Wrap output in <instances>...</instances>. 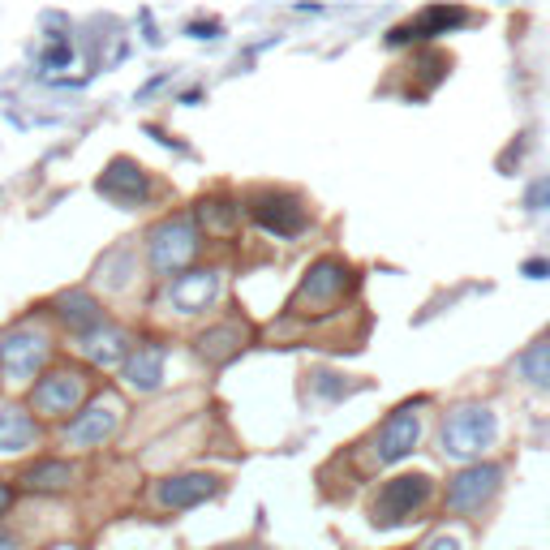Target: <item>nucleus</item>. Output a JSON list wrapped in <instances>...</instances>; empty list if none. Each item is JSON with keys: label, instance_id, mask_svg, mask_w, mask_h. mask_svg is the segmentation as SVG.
Returning <instances> with one entry per match:
<instances>
[{"label": "nucleus", "instance_id": "29", "mask_svg": "<svg viewBox=\"0 0 550 550\" xmlns=\"http://www.w3.org/2000/svg\"><path fill=\"white\" fill-rule=\"evenodd\" d=\"M0 550H22V546H18V537H13L9 529H0Z\"/></svg>", "mask_w": 550, "mask_h": 550}, {"label": "nucleus", "instance_id": "7", "mask_svg": "<svg viewBox=\"0 0 550 550\" xmlns=\"http://www.w3.org/2000/svg\"><path fill=\"white\" fill-rule=\"evenodd\" d=\"M499 486H503V469H499V465H491V460L465 465V469L448 482V508H452L456 516L482 511L494 494H499Z\"/></svg>", "mask_w": 550, "mask_h": 550}, {"label": "nucleus", "instance_id": "17", "mask_svg": "<svg viewBox=\"0 0 550 550\" xmlns=\"http://www.w3.org/2000/svg\"><path fill=\"white\" fill-rule=\"evenodd\" d=\"M40 443V421L22 404H0V456H18Z\"/></svg>", "mask_w": 550, "mask_h": 550}, {"label": "nucleus", "instance_id": "28", "mask_svg": "<svg viewBox=\"0 0 550 550\" xmlns=\"http://www.w3.org/2000/svg\"><path fill=\"white\" fill-rule=\"evenodd\" d=\"M318 378V392L323 395H340V383H335V374H315Z\"/></svg>", "mask_w": 550, "mask_h": 550}, {"label": "nucleus", "instance_id": "21", "mask_svg": "<svg viewBox=\"0 0 550 550\" xmlns=\"http://www.w3.org/2000/svg\"><path fill=\"white\" fill-rule=\"evenodd\" d=\"M198 224H202L207 233L228 236L236 224H241V207H236L233 198H202V202H198Z\"/></svg>", "mask_w": 550, "mask_h": 550}, {"label": "nucleus", "instance_id": "22", "mask_svg": "<svg viewBox=\"0 0 550 550\" xmlns=\"http://www.w3.org/2000/svg\"><path fill=\"white\" fill-rule=\"evenodd\" d=\"M516 370L529 378L533 387H542V392H550V335L546 340H533L529 349L520 353V361H516Z\"/></svg>", "mask_w": 550, "mask_h": 550}, {"label": "nucleus", "instance_id": "25", "mask_svg": "<svg viewBox=\"0 0 550 550\" xmlns=\"http://www.w3.org/2000/svg\"><path fill=\"white\" fill-rule=\"evenodd\" d=\"M185 35H194V40H219V35H224V26H219L216 18H198V22H190V26H185Z\"/></svg>", "mask_w": 550, "mask_h": 550}, {"label": "nucleus", "instance_id": "30", "mask_svg": "<svg viewBox=\"0 0 550 550\" xmlns=\"http://www.w3.org/2000/svg\"><path fill=\"white\" fill-rule=\"evenodd\" d=\"M9 503H13V491H9V482H0V511L9 508Z\"/></svg>", "mask_w": 550, "mask_h": 550}, {"label": "nucleus", "instance_id": "26", "mask_svg": "<svg viewBox=\"0 0 550 550\" xmlns=\"http://www.w3.org/2000/svg\"><path fill=\"white\" fill-rule=\"evenodd\" d=\"M520 271L529 275V279H550V262H546V258H529Z\"/></svg>", "mask_w": 550, "mask_h": 550}, {"label": "nucleus", "instance_id": "6", "mask_svg": "<svg viewBox=\"0 0 550 550\" xmlns=\"http://www.w3.org/2000/svg\"><path fill=\"white\" fill-rule=\"evenodd\" d=\"M349 288H353V267L344 258L327 254V258H318V262H310V271L301 275V284H297V293H293V310H301V306H332Z\"/></svg>", "mask_w": 550, "mask_h": 550}, {"label": "nucleus", "instance_id": "14", "mask_svg": "<svg viewBox=\"0 0 550 550\" xmlns=\"http://www.w3.org/2000/svg\"><path fill=\"white\" fill-rule=\"evenodd\" d=\"M99 194L120 202V207H142L151 198V177L138 168L134 159H112L99 177Z\"/></svg>", "mask_w": 550, "mask_h": 550}, {"label": "nucleus", "instance_id": "8", "mask_svg": "<svg viewBox=\"0 0 550 550\" xmlns=\"http://www.w3.org/2000/svg\"><path fill=\"white\" fill-rule=\"evenodd\" d=\"M82 400H86V374L82 370H48L31 387V409L43 412V417L78 412Z\"/></svg>", "mask_w": 550, "mask_h": 550}, {"label": "nucleus", "instance_id": "5", "mask_svg": "<svg viewBox=\"0 0 550 550\" xmlns=\"http://www.w3.org/2000/svg\"><path fill=\"white\" fill-rule=\"evenodd\" d=\"M417 443H421V417H417V404H400V409L387 412V421L374 430L370 460L374 465H400L404 456L417 452Z\"/></svg>", "mask_w": 550, "mask_h": 550}, {"label": "nucleus", "instance_id": "12", "mask_svg": "<svg viewBox=\"0 0 550 550\" xmlns=\"http://www.w3.org/2000/svg\"><path fill=\"white\" fill-rule=\"evenodd\" d=\"M120 426V404L117 400H95L86 409L74 412V421L65 426V443L69 448H99L103 439H112Z\"/></svg>", "mask_w": 550, "mask_h": 550}, {"label": "nucleus", "instance_id": "10", "mask_svg": "<svg viewBox=\"0 0 550 550\" xmlns=\"http://www.w3.org/2000/svg\"><path fill=\"white\" fill-rule=\"evenodd\" d=\"M473 13L469 9H460V4H430V9H421L412 22L404 26H395L387 43L392 48H404V43H426V40H439V35H452L460 26H469Z\"/></svg>", "mask_w": 550, "mask_h": 550}, {"label": "nucleus", "instance_id": "19", "mask_svg": "<svg viewBox=\"0 0 550 550\" xmlns=\"http://www.w3.org/2000/svg\"><path fill=\"white\" fill-rule=\"evenodd\" d=\"M82 357L91 361V366H125V357H129V340H125V332L120 327H99V332L82 335Z\"/></svg>", "mask_w": 550, "mask_h": 550}, {"label": "nucleus", "instance_id": "27", "mask_svg": "<svg viewBox=\"0 0 550 550\" xmlns=\"http://www.w3.org/2000/svg\"><path fill=\"white\" fill-rule=\"evenodd\" d=\"M426 550H465V546H460V537H452V533H434L430 542H426Z\"/></svg>", "mask_w": 550, "mask_h": 550}, {"label": "nucleus", "instance_id": "18", "mask_svg": "<svg viewBox=\"0 0 550 550\" xmlns=\"http://www.w3.org/2000/svg\"><path fill=\"white\" fill-rule=\"evenodd\" d=\"M18 482H22V491H31V494H60L78 482V469L69 460H35V465L22 469Z\"/></svg>", "mask_w": 550, "mask_h": 550}, {"label": "nucleus", "instance_id": "24", "mask_svg": "<svg viewBox=\"0 0 550 550\" xmlns=\"http://www.w3.org/2000/svg\"><path fill=\"white\" fill-rule=\"evenodd\" d=\"M525 211H529V216L550 211V173L546 177H533L529 185H525Z\"/></svg>", "mask_w": 550, "mask_h": 550}, {"label": "nucleus", "instance_id": "3", "mask_svg": "<svg viewBox=\"0 0 550 550\" xmlns=\"http://www.w3.org/2000/svg\"><path fill=\"white\" fill-rule=\"evenodd\" d=\"M434 494V477L430 473H400V477H392V482H383V491H378V499H374V525L378 529H395V525H404L409 516H417V511L430 503Z\"/></svg>", "mask_w": 550, "mask_h": 550}, {"label": "nucleus", "instance_id": "1", "mask_svg": "<svg viewBox=\"0 0 550 550\" xmlns=\"http://www.w3.org/2000/svg\"><path fill=\"white\" fill-rule=\"evenodd\" d=\"M499 439V417L491 404H460L443 417V430H439V448L443 456H452L460 465H477L486 448H494Z\"/></svg>", "mask_w": 550, "mask_h": 550}, {"label": "nucleus", "instance_id": "9", "mask_svg": "<svg viewBox=\"0 0 550 550\" xmlns=\"http://www.w3.org/2000/svg\"><path fill=\"white\" fill-rule=\"evenodd\" d=\"M250 216L262 233L279 236V241H293L310 228V216H306V207H301V198L297 194H258L250 202Z\"/></svg>", "mask_w": 550, "mask_h": 550}, {"label": "nucleus", "instance_id": "13", "mask_svg": "<svg viewBox=\"0 0 550 550\" xmlns=\"http://www.w3.org/2000/svg\"><path fill=\"white\" fill-rule=\"evenodd\" d=\"M219 494V477L211 473H173L155 486V503L168 511H190Z\"/></svg>", "mask_w": 550, "mask_h": 550}, {"label": "nucleus", "instance_id": "2", "mask_svg": "<svg viewBox=\"0 0 550 550\" xmlns=\"http://www.w3.org/2000/svg\"><path fill=\"white\" fill-rule=\"evenodd\" d=\"M198 250H202V241H198V228L190 216H168L146 233V254H151V267L159 275H185Z\"/></svg>", "mask_w": 550, "mask_h": 550}, {"label": "nucleus", "instance_id": "4", "mask_svg": "<svg viewBox=\"0 0 550 550\" xmlns=\"http://www.w3.org/2000/svg\"><path fill=\"white\" fill-rule=\"evenodd\" d=\"M48 357H52V340L40 327L22 323V327L0 332V374L4 378H35L48 366Z\"/></svg>", "mask_w": 550, "mask_h": 550}, {"label": "nucleus", "instance_id": "31", "mask_svg": "<svg viewBox=\"0 0 550 550\" xmlns=\"http://www.w3.org/2000/svg\"><path fill=\"white\" fill-rule=\"evenodd\" d=\"M0 378H4V374H0Z\"/></svg>", "mask_w": 550, "mask_h": 550}, {"label": "nucleus", "instance_id": "20", "mask_svg": "<svg viewBox=\"0 0 550 550\" xmlns=\"http://www.w3.org/2000/svg\"><path fill=\"white\" fill-rule=\"evenodd\" d=\"M241 344H245V332H241L236 323H219V327H211V332L198 335V353L207 357L211 366H224Z\"/></svg>", "mask_w": 550, "mask_h": 550}, {"label": "nucleus", "instance_id": "15", "mask_svg": "<svg viewBox=\"0 0 550 550\" xmlns=\"http://www.w3.org/2000/svg\"><path fill=\"white\" fill-rule=\"evenodd\" d=\"M52 315L78 335V340L103 327V310H99V301L86 288H65V293H57L52 297Z\"/></svg>", "mask_w": 550, "mask_h": 550}, {"label": "nucleus", "instance_id": "23", "mask_svg": "<svg viewBox=\"0 0 550 550\" xmlns=\"http://www.w3.org/2000/svg\"><path fill=\"white\" fill-rule=\"evenodd\" d=\"M74 65V43H69V35H48V48L40 52V69H69Z\"/></svg>", "mask_w": 550, "mask_h": 550}, {"label": "nucleus", "instance_id": "11", "mask_svg": "<svg viewBox=\"0 0 550 550\" xmlns=\"http://www.w3.org/2000/svg\"><path fill=\"white\" fill-rule=\"evenodd\" d=\"M219 288H224V279L216 267H198V271H185L168 284V306L177 315H202L219 301Z\"/></svg>", "mask_w": 550, "mask_h": 550}, {"label": "nucleus", "instance_id": "16", "mask_svg": "<svg viewBox=\"0 0 550 550\" xmlns=\"http://www.w3.org/2000/svg\"><path fill=\"white\" fill-rule=\"evenodd\" d=\"M164 361H168V349H164V344H138V349H129V357H125L120 378H125L134 392H159V383H164Z\"/></svg>", "mask_w": 550, "mask_h": 550}]
</instances>
